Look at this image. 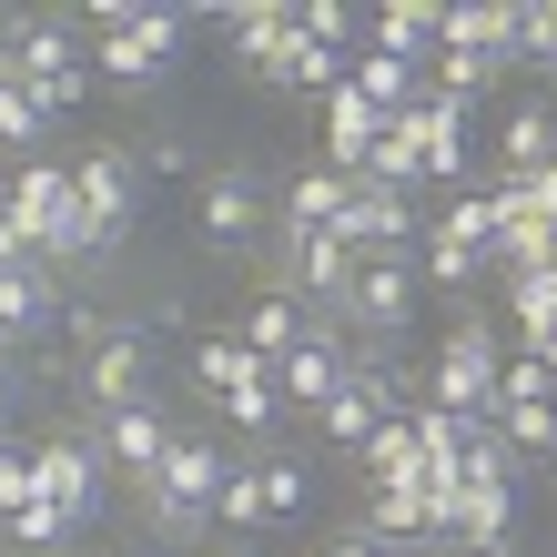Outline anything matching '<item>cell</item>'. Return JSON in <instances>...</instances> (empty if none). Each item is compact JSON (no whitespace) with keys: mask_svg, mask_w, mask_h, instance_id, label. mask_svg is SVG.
Returning <instances> with one entry per match:
<instances>
[{"mask_svg":"<svg viewBox=\"0 0 557 557\" xmlns=\"http://www.w3.org/2000/svg\"><path fill=\"white\" fill-rule=\"evenodd\" d=\"M223 476H234V456H223L213 436H173V446H162V476L143 486V517H152L162 537H203Z\"/></svg>","mask_w":557,"mask_h":557,"instance_id":"cell-1","label":"cell"},{"mask_svg":"<svg viewBox=\"0 0 557 557\" xmlns=\"http://www.w3.org/2000/svg\"><path fill=\"white\" fill-rule=\"evenodd\" d=\"M152 375H162V335H152L143 314H112L102 335L82 345V396H91V416H112V406H152V396H162Z\"/></svg>","mask_w":557,"mask_h":557,"instance_id":"cell-2","label":"cell"},{"mask_svg":"<svg viewBox=\"0 0 557 557\" xmlns=\"http://www.w3.org/2000/svg\"><path fill=\"white\" fill-rule=\"evenodd\" d=\"M497 375H507V345H497V324L467 314L456 335L436 345V366H425L416 396L425 406H446V416H497Z\"/></svg>","mask_w":557,"mask_h":557,"instance_id":"cell-3","label":"cell"},{"mask_svg":"<svg viewBox=\"0 0 557 557\" xmlns=\"http://www.w3.org/2000/svg\"><path fill=\"white\" fill-rule=\"evenodd\" d=\"M193 385H203V396L223 406L244 425V436H274V416H284V396H274V366L264 355H244L234 335H203L193 345Z\"/></svg>","mask_w":557,"mask_h":557,"instance_id":"cell-4","label":"cell"},{"mask_svg":"<svg viewBox=\"0 0 557 557\" xmlns=\"http://www.w3.org/2000/svg\"><path fill=\"white\" fill-rule=\"evenodd\" d=\"M416 305H425L416 253H366V264H355V294H345V335H366V345H406Z\"/></svg>","mask_w":557,"mask_h":557,"instance_id":"cell-5","label":"cell"},{"mask_svg":"<svg viewBox=\"0 0 557 557\" xmlns=\"http://www.w3.org/2000/svg\"><path fill=\"white\" fill-rule=\"evenodd\" d=\"M183 425L162 416V396L152 406H112V416H91V456H102V476H133V486H152L162 476V446H173Z\"/></svg>","mask_w":557,"mask_h":557,"instance_id":"cell-6","label":"cell"},{"mask_svg":"<svg viewBox=\"0 0 557 557\" xmlns=\"http://www.w3.org/2000/svg\"><path fill=\"white\" fill-rule=\"evenodd\" d=\"M72 203L102 223V234L122 244L133 234V213H143V162H133V143H102V152H82L72 162Z\"/></svg>","mask_w":557,"mask_h":557,"instance_id":"cell-7","label":"cell"},{"mask_svg":"<svg viewBox=\"0 0 557 557\" xmlns=\"http://www.w3.org/2000/svg\"><path fill=\"white\" fill-rule=\"evenodd\" d=\"M30 476H41V497L72 517V528H91L112 497V476H102V456H91V436H41L30 446Z\"/></svg>","mask_w":557,"mask_h":557,"instance_id":"cell-8","label":"cell"},{"mask_svg":"<svg viewBox=\"0 0 557 557\" xmlns=\"http://www.w3.org/2000/svg\"><path fill=\"white\" fill-rule=\"evenodd\" d=\"M193 223H203L213 253H253V244H264V183H253L244 162L203 173V203H193Z\"/></svg>","mask_w":557,"mask_h":557,"instance_id":"cell-9","label":"cell"},{"mask_svg":"<svg viewBox=\"0 0 557 557\" xmlns=\"http://www.w3.org/2000/svg\"><path fill=\"white\" fill-rule=\"evenodd\" d=\"M335 244H355V253H416V244H425V213H416V193L355 183V203H345V223H335Z\"/></svg>","mask_w":557,"mask_h":557,"instance_id":"cell-10","label":"cell"},{"mask_svg":"<svg viewBox=\"0 0 557 557\" xmlns=\"http://www.w3.org/2000/svg\"><path fill=\"white\" fill-rule=\"evenodd\" d=\"M203 21L223 30V41H234V61H244V72L274 91V61L294 51V0H244V11H203Z\"/></svg>","mask_w":557,"mask_h":557,"instance_id":"cell-11","label":"cell"},{"mask_svg":"<svg viewBox=\"0 0 557 557\" xmlns=\"http://www.w3.org/2000/svg\"><path fill=\"white\" fill-rule=\"evenodd\" d=\"M314 335H324V314H305L284 284H264V294L244 305V324H234V345H244V355H264V366H284V355H294V345H314Z\"/></svg>","mask_w":557,"mask_h":557,"instance_id":"cell-12","label":"cell"},{"mask_svg":"<svg viewBox=\"0 0 557 557\" xmlns=\"http://www.w3.org/2000/svg\"><path fill=\"white\" fill-rule=\"evenodd\" d=\"M335 385H345V324H324L314 345H294L284 366H274V396H284V406H305V416L335 396Z\"/></svg>","mask_w":557,"mask_h":557,"instance_id":"cell-13","label":"cell"},{"mask_svg":"<svg viewBox=\"0 0 557 557\" xmlns=\"http://www.w3.org/2000/svg\"><path fill=\"white\" fill-rule=\"evenodd\" d=\"M61 305H72V294H61L51 264L41 274H0V355H21L41 324H61Z\"/></svg>","mask_w":557,"mask_h":557,"instance_id":"cell-14","label":"cell"},{"mask_svg":"<svg viewBox=\"0 0 557 557\" xmlns=\"http://www.w3.org/2000/svg\"><path fill=\"white\" fill-rule=\"evenodd\" d=\"M467 467V456H456ZM517 537V476H467V517H456V557H486Z\"/></svg>","mask_w":557,"mask_h":557,"instance_id":"cell-15","label":"cell"},{"mask_svg":"<svg viewBox=\"0 0 557 557\" xmlns=\"http://www.w3.org/2000/svg\"><path fill=\"white\" fill-rule=\"evenodd\" d=\"M345 203H355V183H345V173H324V162H305V173L284 183V223H274V234H284V244H294V234H335Z\"/></svg>","mask_w":557,"mask_h":557,"instance_id":"cell-16","label":"cell"},{"mask_svg":"<svg viewBox=\"0 0 557 557\" xmlns=\"http://www.w3.org/2000/svg\"><path fill=\"white\" fill-rule=\"evenodd\" d=\"M547 162H557V112L547 102H517L497 122V183H528V173H547Z\"/></svg>","mask_w":557,"mask_h":557,"instance_id":"cell-17","label":"cell"},{"mask_svg":"<svg viewBox=\"0 0 557 557\" xmlns=\"http://www.w3.org/2000/svg\"><path fill=\"white\" fill-rule=\"evenodd\" d=\"M162 72H173V51H152L133 21H122V30H91V82H112V91H152Z\"/></svg>","mask_w":557,"mask_h":557,"instance_id":"cell-18","label":"cell"},{"mask_svg":"<svg viewBox=\"0 0 557 557\" xmlns=\"http://www.w3.org/2000/svg\"><path fill=\"white\" fill-rule=\"evenodd\" d=\"M366 51H396V61H436V0H385V11H366Z\"/></svg>","mask_w":557,"mask_h":557,"instance_id":"cell-19","label":"cell"},{"mask_svg":"<svg viewBox=\"0 0 557 557\" xmlns=\"http://www.w3.org/2000/svg\"><path fill=\"white\" fill-rule=\"evenodd\" d=\"M51 133H61V122L30 102V91H21V82H0V162H41Z\"/></svg>","mask_w":557,"mask_h":557,"instance_id":"cell-20","label":"cell"},{"mask_svg":"<svg viewBox=\"0 0 557 557\" xmlns=\"http://www.w3.org/2000/svg\"><path fill=\"white\" fill-rule=\"evenodd\" d=\"M264 467V528H294L314 507V456H253Z\"/></svg>","mask_w":557,"mask_h":557,"instance_id":"cell-21","label":"cell"},{"mask_svg":"<svg viewBox=\"0 0 557 557\" xmlns=\"http://www.w3.org/2000/svg\"><path fill=\"white\" fill-rule=\"evenodd\" d=\"M72 537H82V528H72V517H61L51 497H30V507H11V517H0V547H21V557H61Z\"/></svg>","mask_w":557,"mask_h":557,"instance_id":"cell-22","label":"cell"},{"mask_svg":"<svg viewBox=\"0 0 557 557\" xmlns=\"http://www.w3.org/2000/svg\"><path fill=\"white\" fill-rule=\"evenodd\" d=\"M416 284H436V294H476V284H486V253L446 244V234H425V244H416Z\"/></svg>","mask_w":557,"mask_h":557,"instance_id":"cell-23","label":"cell"},{"mask_svg":"<svg viewBox=\"0 0 557 557\" xmlns=\"http://www.w3.org/2000/svg\"><path fill=\"white\" fill-rule=\"evenodd\" d=\"M366 537L375 547H425V497H416V486H375V497H366Z\"/></svg>","mask_w":557,"mask_h":557,"instance_id":"cell-24","label":"cell"},{"mask_svg":"<svg viewBox=\"0 0 557 557\" xmlns=\"http://www.w3.org/2000/svg\"><path fill=\"white\" fill-rule=\"evenodd\" d=\"M517 61H528V72L557 61V11H547V0H517V11H507V72H517Z\"/></svg>","mask_w":557,"mask_h":557,"instance_id":"cell-25","label":"cell"},{"mask_svg":"<svg viewBox=\"0 0 557 557\" xmlns=\"http://www.w3.org/2000/svg\"><path fill=\"white\" fill-rule=\"evenodd\" d=\"M425 234H446V244L486 253V244H497V193H456L446 213H425Z\"/></svg>","mask_w":557,"mask_h":557,"instance_id":"cell-26","label":"cell"},{"mask_svg":"<svg viewBox=\"0 0 557 557\" xmlns=\"http://www.w3.org/2000/svg\"><path fill=\"white\" fill-rule=\"evenodd\" d=\"M213 528H234V537H253V528H264V467H234V476H223Z\"/></svg>","mask_w":557,"mask_h":557,"instance_id":"cell-27","label":"cell"},{"mask_svg":"<svg viewBox=\"0 0 557 557\" xmlns=\"http://www.w3.org/2000/svg\"><path fill=\"white\" fill-rule=\"evenodd\" d=\"M133 162H143V173H193V143H173V133H143V143H133Z\"/></svg>","mask_w":557,"mask_h":557,"instance_id":"cell-28","label":"cell"},{"mask_svg":"<svg viewBox=\"0 0 557 557\" xmlns=\"http://www.w3.org/2000/svg\"><path fill=\"white\" fill-rule=\"evenodd\" d=\"M11 406H21V355H0V425H11Z\"/></svg>","mask_w":557,"mask_h":557,"instance_id":"cell-29","label":"cell"},{"mask_svg":"<svg viewBox=\"0 0 557 557\" xmlns=\"http://www.w3.org/2000/svg\"><path fill=\"white\" fill-rule=\"evenodd\" d=\"M324 557H385V547H375L366 528H355V537H335V547H324Z\"/></svg>","mask_w":557,"mask_h":557,"instance_id":"cell-30","label":"cell"},{"mask_svg":"<svg viewBox=\"0 0 557 557\" xmlns=\"http://www.w3.org/2000/svg\"><path fill=\"white\" fill-rule=\"evenodd\" d=\"M11 456H21V446H11V425H0V467H11Z\"/></svg>","mask_w":557,"mask_h":557,"instance_id":"cell-31","label":"cell"},{"mask_svg":"<svg viewBox=\"0 0 557 557\" xmlns=\"http://www.w3.org/2000/svg\"><path fill=\"white\" fill-rule=\"evenodd\" d=\"M547 467H557V446H547Z\"/></svg>","mask_w":557,"mask_h":557,"instance_id":"cell-32","label":"cell"},{"mask_svg":"<svg viewBox=\"0 0 557 557\" xmlns=\"http://www.w3.org/2000/svg\"><path fill=\"white\" fill-rule=\"evenodd\" d=\"M547 82H557V61H547Z\"/></svg>","mask_w":557,"mask_h":557,"instance_id":"cell-33","label":"cell"},{"mask_svg":"<svg viewBox=\"0 0 557 557\" xmlns=\"http://www.w3.org/2000/svg\"><path fill=\"white\" fill-rule=\"evenodd\" d=\"M547 416H557V396H547Z\"/></svg>","mask_w":557,"mask_h":557,"instance_id":"cell-34","label":"cell"},{"mask_svg":"<svg viewBox=\"0 0 557 557\" xmlns=\"http://www.w3.org/2000/svg\"><path fill=\"white\" fill-rule=\"evenodd\" d=\"M0 173H11V162H0Z\"/></svg>","mask_w":557,"mask_h":557,"instance_id":"cell-35","label":"cell"}]
</instances>
